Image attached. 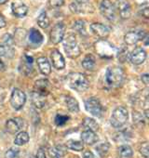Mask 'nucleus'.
Returning <instances> with one entry per match:
<instances>
[{"label":"nucleus","mask_w":149,"mask_h":158,"mask_svg":"<svg viewBox=\"0 0 149 158\" xmlns=\"http://www.w3.org/2000/svg\"><path fill=\"white\" fill-rule=\"evenodd\" d=\"M63 48H64V51L67 54V56L69 58L74 59V58H78L80 53L81 50L77 43V39L76 36L74 35H68L66 36V38L63 41Z\"/></svg>","instance_id":"obj_4"},{"label":"nucleus","mask_w":149,"mask_h":158,"mask_svg":"<svg viewBox=\"0 0 149 158\" xmlns=\"http://www.w3.org/2000/svg\"><path fill=\"white\" fill-rule=\"evenodd\" d=\"M50 58H51L52 65L57 70H62L65 67L64 58H63V56L62 55V53L59 50H57V49L52 50L51 54H50Z\"/></svg>","instance_id":"obj_14"},{"label":"nucleus","mask_w":149,"mask_h":158,"mask_svg":"<svg viewBox=\"0 0 149 158\" xmlns=\"http://www.w3.org/2000/svg\"><path fill=\"white\" fill-rule=\"evenodd\" d=\"M5 26H6V20L2 15H0V29Z\"/></svg>","instance_id":"obj_40"},{"label":"nucleus","mask_w":149,"mask_h":158,"mask_svg":"<svg viewBox=\"0 0 149 158\" xmlns=\"http://www.w3.org/2000/svg\"><path fill=\"white\" fill-rule=\"evenodd\" d=\"M70 10L74 13H85L89 12V7L86 3H79V2H73L69 6Z\"/></svg>","instance_id":"obj_20"},{"label":"nucleus","mask_w":149,"mask_h":158,"mask_svg":"<svg viewBox=\"0 0 149 158\" xmlns=\"http://www.w3.org/2000/svg\"><path fill=\"white\" fill-rule=\"evenodd\" d=\"M37 62V66H38V69L40 71V73L44 75H49L51 72V66H50V63L49 61L48 60L47 58L45 57H40L37 59L36 60Z\"/></svg>","instance_id":"obj_18"},{"label":"nucleus","mask_w":149,"mask_h":158,"mask_svg":"<svg viewBox=\"0 0 149 158\" xmlns=\"http://www.w3.org/2000/svg\"><path fill=\"white\" fill-rule=\"evenodd\" d=\"M141 80L142 82L145 85V86H148L149 84V74L148 73H144L141 76Z\"/></svg>","instance_id":"obj_36"},{"label":"nucleus","mask_w":149,"mask_h":158,"mask_svg":"<svg viewBox=\"0 0 149 158\" xmlns=\"http://www.w3.org/2000/svg\"><path fill=\"white\" fill-rule=\"evenodd\" d=\"M28 37H29L30 43L35 45V46H39L43 42V35H42V34L38 30H36L35 28L31 29Z\"/></svg>","instance_id":"obj_19"},{"label":"nucleus","mask_w":149,"mask_h":158,"mask_svg":"<svg viewBox=\"0 0 149 158\" xmlns=\"http://www.w3.org/2000/svg\"><path fill=\"white\" fill-rule=\"evenodd\" d=\"M36 158H47V155H46L44 149H42V148L38 149L37 153H36Z\"/></svg>","instance_id":"obj_38"},{"label":"nucleus","mask_w":149,"mask_h":158,"mask_svg":"<svg viewBox=\"0 0 149 158\" xmlns=\"http://www.w3.org/2000/svg\"><path fill=\"white\" fill-rule=\"evenodd\" d=\"M11 10H12V13L18 18L24 17L28 12V7L23 2L20 1V0H17V1H14L12 3Z\"/></svg>","instance_id":"obj_13"},{"label":"nucleus","mask_w":149,"mask_h":158,"mask_svg":"<svg viewBox=\"0 0 149 158\" xmlns=\"http://www.w3.org/2000/svg\"><path fill=\"white\" fill-rule=\"evenodd\" d=\"M25 102H26L25 93L19 89H13L11 96V104L13 107V109L21 110L24 106Z\"/></svg>","instance_id":"obj_6"},{"label":"nucleus","mask_w":149,"mask_h":158,"mask_svg":"<svg viewBox=\"0 0 149 158\" xmlns=\"http://www.w3.org/2000/svg\"><path fill=\"white\" fill-rule=\"evenodd\" d=\"M49 2L52 8H60L64 4V0H49Z\"/></svg>","instance_id":"obj_34"},{"label":"nucleus","mask_w":149,"mask_h":158,"mask_svg":"<svg viewBox=\"0 0 149 158\" xmlns=\"http://www.w3.org/2000/svg\"><path fill=\"white\" fill-rule=\"evenodd\" d=\"M8 1H9V0H0V4H5Z\"/></svg>","instance_id":"obj_44"},{"label":"nucleus","mask_w":149,"mask_h":158,"mask_svg":"<svg viewBox=\"0 0 149 158\" xmlns=\"http://www.w3.org/2000/svg\"><path fill=\"white\" fill-rule=\"evenodd\" d=\"M66 148L76 151V152H81L84 149V142L82 140H74V139H69L67 140L65 144Z\"/></svg>","instance_id":"obj_21"},{"label":"nucleus","mask_w":149,"mask_h":158,"mask_svg":"<svg viewBox=\"0 0 149 158\" xmlns=\"http://www.w3.org/2000/svg\"><path fill=\"white\" fill-rule=\"evenodd\" d=\"M49 155H50V158H62V157H63V156L55 149V147L49 150Z\"/></svg>","instance_id":"obj_35"},{"label":"nucleus","mask_w":149,"mask_h":158,"mask_svg":"<svg viewBox=\"0 0 149 158\" xmlns=\"http://www.w3.org/2000/svg\"><path fill=\"white\" fill-rule=\"evenodd\" d=\"M73 28L76 31H78L81 35H86V26H85V22L84 21H81V20L77 21L76 23H74Z\"/></svg>","instance_id":"obj_30"},{"label":"nucleus","mask_w":149,"mask_h":158,"mask_svg":"<svg viewBox=\"0 0 149 158\" xmlns=\"http://www.w3.org/2000/svg\"><path fill=\"white\" fill-rule=\"evenodd\" d=\"M83 158H96V156L93 154L92 152L91 151H86L83 153Z\"/></svg>","instance_id":"obj_39"},{"label":"nucleus","mask_w":149,"mask_h":158,"mask_svg":"<svg viewBox=\"0 0 149 158\" xmlns=\"http://www.w3.org/2000/svg\"><path fill=\"white\" fill-rule=\"evenodd\" d=\"M81 139L84 143H86L88 145H92L98 141L99 138L94 131L87 129L81 133Z\"/></svg>","instance_id":"obj_17"},{"label":"nucleus","mask_w":149,"mask_h":158,"mask_svg":"<svg viewBox=\"0 0 149 158\" xmlns=\"http://www.w3.org/2000/svg\"><path fill=\"white\" fill-rule=\"evenodd\" d=\"M37 23L43 29H46V28L49 27V19L46 11H42L39 14V16L37 17Z\"/></svg>","instance_id":"obj_28"},{"label":"nucleus","mask_w":149,"mask_h":158,"mask_svg":"<svg viewBox=\"0 0 149 158\" xmlns=\"http://www.w3.org/2000/svg\"><path fill=\"white\" fill-rule=\"evenodd\" d=\"M145 35H146V33L144 31H133V32L128 33L125 35L124 40H125L126 44H128V45H134L138 41L143 40Z\"/></svg>","instance_id":"obj_12"},{"label":"nucleus","mask_w":149,"mask_h":158,"mask_svg":"<svg viewBox=\"0 0 149 158\" xmlns=\"http://www.w3.org/2000/svg\"><path fill=\"white\" fill-rule=\"evenodd\" d=\"M49 88H50V84L47 79H39V80L36 81L35 83L36 92L43 96H46L49 93Z\"/></svg>","instance_id":"obj_16"},{"label":"nucleus","mask_w":149,"mask_h":158,"mask_svg":"<svg viewBox=\"0 0 149 158\" xmlns=\"http://www.w3.org/2000/svg\"><path fill=\"white\" fill-rule=\"evenodd\" d=\"M6 69V66L4 64V62L2 61V60L0 59V71H4Z\"/></svg>","instance_id":"obj_42"},{"label":"nucleus","mask_w":149,"mask_h":158,"mask_svg":"<svg viewBox=\"0 0 149 158\" xmlns=\"http://www.w3.org/2000/svg\"><path fill=\"white\" fill-rule=\"evenodd\" d=\"M130 60L132 64L134 65H140L143 63V61L146 60V52L143 48L138 47L134 48V50L130 55Z\"/></svg>","instance_id":"obj_10"},{"label":"nucleus","mask_w":149,"mask_h":158,"mask_svg":"<svg viewBox=\"0 0 149 158\" xmlns=\"http://www.w3.org/2000/svg\"><path fill=\"white\" fill-rule=\"evenodd\" d=\"M5 158H20V151L17 148H11L5 153Z\"/></svg>","instance_id":"obj_31"},{"label":"nucleus","mask_w":149,"mask_h":158,"mask_svg":"<svg viewBox=\"0 0 149 158\" xmlns=\"http://www.w3.org/2000/svg\"><path fill=\"white\" fill-rule=\"evenodd\" d=\"M139 152L144 158H148V156H149V146H148L147 141L142 143V145L140 146Z\"/></svg>","instance_id":"obj_33"},{"label":"nucleus","mask_w":149,"mask_h":158,"mask_svg":"<svg viewBox=\"0 0 149 158\" xmlns=\"http://www.w3.org/2000/svg\"><path fill=\"white\" fill-rule=\"evenodd\" d=\"M148 13H149V10H148L147 7H145L143 10H142V15H143L145 19L148 18Z\"/></svg>","instance_id":"obj_41"},{"label":"nucleus","mask_w":149,"mask_h":158,"mask_svg":"<svg viewBox=\"0 0 149 158\" xmlns=\"http://www.w3.org/2000/svg\"><path fill=\"white\" fill-rule=\"evenodd\" d=\"M76 2H79V3H87L89 0H74Z\"/></svg>","instance_id":"obj_43"},{"label":"nucleus","mask_w":149,"mask_h":158,"mask_svg":"<svg viewBox=\"0 0 149 158\" xmlns=\"http://www.w3.org/2000/svg\"><path fill=\"white\" fill-rule=\"evenodd\" d=\"M65 104L68 110L72 113H78L79 111V104L78 101L73 97H67L65 99Z\"/></svg>","instance_id":"obj_24"},{"label":"nucleus","mask_w":149,"mask_h":158,"mask_svg":"<svg viewBox=\"0 0 149 158\" xmlns=\"http://www.w3.org/2000/svg\"><path fill=\"white\" fill-rule=\"evenodd\" d=\"M133 120L134 122L138 123V122H143V116L137 113V112H133Z\"/></svg>","instance_id":"obj_37"},{"label":"nucleus","mask_w":149,"mask_h":158,"mask_svg":"<svg viewBox=\"0 0 149 158\" xmlns=\"http://www.w3.org/2000/svg\"><path fill=\"white\" fill-rule=\"evenodd\" d=\"M69 120V116L67 115H63V114H57L55 117V124L58 127H62L63 125H65Z\"/></svg>","instance_id":"obj_32"},{"label":"nucleus","mask_w":149,"mask_h":158,"mask_svg":"<svg viewBox=\"0 0 149 158\" xmlns=\"http://www.w3.org/2000/svg\"><path fill=\"white\" fill-rule=\"evenodd\" d=\"M128 119H129L128 110L123 106H119V107H117L113 111L110 122L114 127L119 128V127H122L127 123Z\"/></svg>","instance_id":"obj_3"},{"label":"nucleus","mask_w":149,"mask_h":158,"mask_svg":"<svg viewBox=\"0 0 149 158\" xmlns=\"http://www.w3.org/2000/svg\"><path fill=\"white\" fill-rule=\"evenodd\" d=\"M68 84L71 89L78 92H83L88 89L90 82L85 74L81 73H73L68 76Z\"/></svg>","instance_id":"obj_2"},{"label":"nucleus","mask_w":149,"mask_h":158,"mask_svg":"<svg viewBox=\"0 0 149 158\" xmlns=\"http://www.w3.org/2000/svg\"><path fill=\"white\" fill-rule=\"evenodd\" d=\"M23 125V121L22 118H14L9 119L6 123V128L11 134H15L19 132Z\"/></svg>","instance_id":"obj_15"},{"label":"nucleus","mask_w":149,"mask_h":158,"mask_svg":"<svg viewBox=\"0 0 149 158\" xmlns=\"http://www.w3.org/2000/svg\"><path fill=\"white\" fill-rule=\"evenodd\" d=\"M109 148H110V145L109 143L107 142H104V143H100L97 145L96 147V151L97 152L99 153V155L101 157H104L107 155L108 152H109Z\"/></svg>","instance_id":"obj_29"},{"label":"nucleus","mask_w":149,"mask_h":158,"mask_svg":"<svg viewBox=\"0 0 149 158\" xmlns=\"http://www.w3.org/2000/svg\"><path fill=\"white\" fill-rule=\"evenodd\" d=\"M95 64H96V60L92 54H88L82 60V66L85 70H89V71L93 70Z\"/></svg>","instance_id":"obj_23"},{"label":"nucleus","mask_w":149,"mask_h":158,"mask_svg":"<svg viewBox=\"0 0 149 158\" xmlns=\"http://www.w3.org/2000/svg\"><path fill=\"white\" fill-rule=\"evenodd\" d=\"M65 34V26L62 23H57L50 31V41L53 44H59L61 41L63 40Z\"/></svg>","instance_id":"obj_8"},{"label":"nucleus","mask_w":149,"mask_h":158,"mask_svg":"<svg viewBox=\"0 0 149 158\" xmlns=\"http://www.w3.org/2000/svg\"><path fill=\"white\" fill-rule=\"evenodd\" d=\"M91 31L92 32V34L98 37H106L108 36L109 33H110V29L103 24V23H94L91 25Z\"/></svg>","instance_id":"obj_11"},{"label":"nucleus","mask_w":149,"mask_h":158,"mask_svg":"<svg viewBox=\"0 0 149 158\" xmlns=\"http://www.w3.org/2000/svg\"><path fill=\"white\" fill-rule=\"evenodd\" d=\"M29 135L27 132L25 131H21L17 134V136L15 137L14 139V143L18 146H23L24 144H26L29 141Z\"/></svg>","instance_id":"obj_25"},{"label":"nucleus","mask_w":149,"mask_h":158,"mask_svg":"<svg viewBox=\"0 0 149 158\" xmlns=\"http://www.w3.org/2000/svg\"><path fill=\"white\" fill-rule=\"evenodd\" d=\"M133 152L130 146L122 145L118 148V157L119 158H131Z\"/></svg>","instance_id":"obj_26"},{"label":"nucleus","mask_w":149,"mask_h":158,"mask_svg":"<svg viewBox=\"0 0 149 158\" xmlns=\"http://www.w3.org/2000/svg\"><path fill=\"white\" fill-rule=\"evenodd\" d=\"M32 102L33 104L36 107V108H43L45 103H46V100H45V96L34 91L32 93Z\"/></svg>","instance_id":"obj_22"},{"label":"nucleus","mask_w":149,"mask_h":158,"mask_svg":"<svg viewBox=\"0 0 149 158\" xmlns=\"http://www.w3.org/2000/svg\"><path fill=\"white\" fill-rule=\"evenodd\" d=\"M85 109L91 114L96 117H101L104 114V108L97 98L92 97L85 102Z\"/></svg>","instance_id":"obj_5"},{"label":"nucleus","mask_w":149,"mask_h":158,"mask_svg":"<svg viewBox=\"0 0 149 158\" xmlns=\"http://www.w3.org/2000/svg\"><path fill=\"white\" fill-rule=\"evenodd\" d=\"M100 10L102 15L108 21H114L116 19V8L110 0H103L100 5Z\"/></svg>","instance_id":"obj_7"},{"label":"nucleus","mask_w":149,"mask_h":158,"mask_svg":"<svg viewBox=\"0 0 149 158\" xmlns=\"http://www.w3.org/2000/svg\"><path fill=\"white\" fill-rule=\"evenodd\" d=\"M125 79L124 71L122 68L118 66H113L109 67L105 73V80L107 85H109L112 88H118L120 87Z\"/></svg>","instance_id":"obj_1"},{"label":"nucleus","mask_w":149,"mask_h":158,"mask_svg":"<svg viewBox=\"0 0 149 158\" xmlns=\"http://www.w3.org/2000/svg\"><path fill=\"white\" fill-rule=\"evenodd\" d=\"M116 8L119 13V16L126 20L129 19L131 15V8L127 0H117L116 2Z\"/></svg>","instance_id":"obj_9"},{"label":"nucleus","mask_w":149,"mask_h":158,"mask_svg":"<svg viewBox=\"0 0 149 158\" xmlns=\"http://www.w3.org/2000/svg\"><path fill=\"white\" fill-rule=\"evenodd\" d=\"M83 126L85 128L89 129V130H92V131H97L99 129V125L97 124V122L92 119V118H90V117H87L84 119L83 121Z\"/></svg>","instance_id":"obj_27"}]
</instances>
